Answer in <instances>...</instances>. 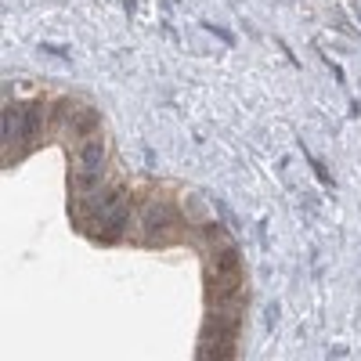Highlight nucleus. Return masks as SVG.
I'll return each mask as SVG.
<instances>
[{
  "instance_id": "nucleus-4",
  "label": "nucleus",
  "mask_w": 361,
  "mask_h": 361,
  "mask_svg": "<svg viewBox=\"0 0 361 361\" xmlns=\"http://www.w3.org/2000/svg\"><path fill=\"white\" fill-rule=\"evenodd\" d=\"M177 217H180V209H177L170 199L148 202V206H145V217H141V238H145V243H163V238L173 235Z\"/></svg>"
},
{
  "instance_id": "nucleus-1",
  "label": "nucleus",
  "mask_w": 361,
  "mask_h": 361,
  "mask_svg": "<svg viewBox=\"0 0 361 361\" xmlns=\"http://www.w3.org/2000/svg\"><path fill=\"white\" fill-rule=\"evenodd\" d=\"M243 275H246V264H243L238 246L231 243L214 246L206 257V300L209 304H228L243 289Z\"/></svg>"
},
{
  "instance_id": "nucleus-6",
  "label": "nucleus",
  "mask_w": 361,
  "mask_h": 361,
  "mask_svg": "<svg viewBox=\"0 0 361 361\" xmlns=\"http://www.w3.org/2000/svg\"><path fill=\"white\" fill-rule=\"evenodd\" d=\"M0 127H4V141H8V145L22 141V137H25V105L11 102V105L4 109V116H0Z\"/></svg>"
},
{
  "instance_id": "nucleus-7",
  "label": "nucleus",
  "mask_w": 361,
  "mask_h": 361,
  "mask_svg": "<svg viewBox=\"0 0 361 361\" xmlns=\"http://www.w3.org/2000/svg\"><path fill=\"white\" fill-rule=\"evenodd\" d=\"M44 130V102H29L25 105V145H33L37 141V134Z\"/></svg>"
},
{
  "instance_id": "nucleus-11",
  "label": "nucleus",
  "mask_w": 361,
  "mask_h": 361,
  "mask_svg": "<svg viewBox=\"0 0 361 361\" xmlns=\"http://www.w3.org/2000/svg\"><path fill=\"white\" fill-rule=\"evenodd\" d=\"M275 322H279V307L271 304V307H267V329H275Z\"/></svg>"
},
{
  "instance_id": "nucleus-9",
  "label": "nucleus",
  "mask_w": 361,
  "mask_h": 361,
  "mask_svg": "<svg viewBox=\"0 0 361 361\" xmlns=\"http://www.w3.org/2000/svg\"><path fill=\"white\" fill-rule=\"evenodd\" d=\"M73 109H76V105H73L69 98H54V102H51V123H54V127H58V123H69Z\"/></svg>"
},
{
  "instance_id": "nucleus-5",
  "label": "nucleus",
  "mask_w": 361,
  "mask_h": 361,
  "mask_svg": "<svg viewBox=\"0 0 361 361\" xmlns=\"http://www.w3.org/2000/svg\"><path fill=\"white\" fill-rule=\"evenodd\" d=\"M98 123H102L98 109H90V105H76L66 127H69L76 137H94V134H98Z\"/></svg>"
},
{
  "instance_id": "nucleus-3",
  "label": "nucleus",
  "mask_w": 361,
  "mask_h": 361,
  "mask_svg": "<svg viewBox=\"0 0 361 361\" xmlns=\"http://www.w3.org/2000/svg\"><path fill=\"white\" fill-rule=\"evenodd\" d=\"M130 214H134V209H130V199H127V192H123V195H116V199H112V202L102 209V214H98L94 221L87 224V231L94 235L98 243H105V246H116L119 238H123L127 224H130Z\"/></svg>"
},
{
  "instance_id": "nucleus-8",
  "label": "nucleus",
  "mask_w": 361,
  "mask_h": 361,
  "mask_svg": "<svg viewBox=\"0 0 361 361\" xmlns=\"http://www.w3.org/2000/svg\"><path fill=\"white\" fill-rule=\"evenodd\" d=\"M199 354L202 357H231L235 354V340H202Z\"/></svg>"
},
{
  "instance_id": "nucleus-10",
  "label": "nucleus",
  "mask_w": 361,
  "mask_h": 361,
  "mask_svg": "<svg viewBox=\"0 0 361 361\" xmlns=\"http://www.w3.org/2000/svg\"><path fill=\"white\" fill-rule=\"evenodd\" d=\"M307 159H311V170L322 177V185H325V188H336V180H333V173H329V166H325L318 156H311V152H307Z\"/></svg>"
},
{
  "instance_id": "nucleus-2",
  "label": "nucleus",
  "mask_w": 361,
  "mask_h": 361,
  "mask_svg": "<svg viewBox=\"0 0 361 361\" xmlns=\"http://www.w3.org/2000/svg\"><path fill=\"white\" fill-rule=\"evenodd\" d=\"M102 173H105V141L94 134V137H83L80 152L73 159V192L76 195H87L102 185Z\"/></svg>"
}]
</instances>
